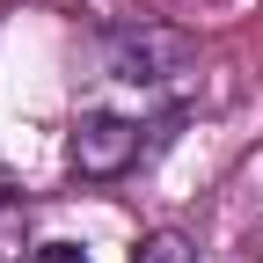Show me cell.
<instances>
[{
    "instance_id": "obj_1",
    "label": "cell",
    "mask_w": 263,
    "mask_h": 263,
    "mask_svg": "<svg viewBox=\"0 0 263 263\" xmlns=\"http://www.w3.org/2000/svg\"><path fill=\"white\" fill-rule=\"evenodd\" d=\"M146 132H154V124H146L139 110H88V117L73 124V146H66V154H73V168H81L88 183H117L132 161L146 154Z\"/></svg>"
},
{
    "instance_id": "obj_2",
    "label": "cell",
    "mask_w": 263,
    "mask_h": 263,
    "mask_svg": "<svg viewBox=\"0 0 263 263\" xmlns=\"http://www.w3.org/2000/svg\"><path fill=\"white\" fill-rule=\"evenodd\" d=\"M132 263H197V241L176 234V227H161V234H146L139 249H132Z\"/></svg>"
},
{
    "instance_id": "obj_3",
    "label": "cell",
    "mask_w": 263,
    "mask_h": 263,
    "mask_svg": "<svg viewBox=\"0 0 263 263\" xmlns=\"http://www.w3.org/2000/svg\"><path fill=\"white\" fill-rule=\"evenodd\" d=\"M29 263H88V249H81V241H44Z\"/></svg>"
}]
</instances>
